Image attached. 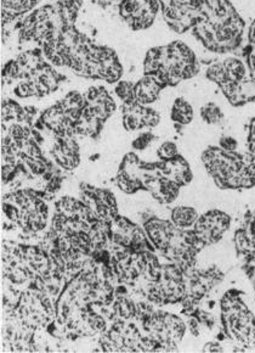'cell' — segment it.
<instances>
[{"mask_svg":"<svg viewBox=\"0 0 255 353\" xmlns=\"http://www.w3.org/2000/svg\"><path fill=\"white\" fill-rule=\"evenodd\" d=\"M144 66L145 74L155 76L167 87L195 77L199 71L195 52L179 41L151 49L146 54Z\"/></svg>","mask_w":255,"mask_h":353,"instance_id":"cell-1","label":"cell"},{"mask_svg":"<svg viewBox=\"0 0 255 353\" xmlns=\"http://www.w3.org/2000/svg\"><path fill=\"white\" fill-rule=\"evenodd\" d=\"M206 170L223 189H250L255 185V166L248 156L210 146L202 155Z\"/></svg>","mask_w":255,"mask_h":353,"instance_id":"cell-2","label":"cell"},{"mask_svg":"<svg viewBox=\"0 0 255 353\" xmlns=\"http://www.w3.org/2000/svg\"><path fill=\"white\" fill-rule=\"evenodd\" d=\"M224 332L245 348H255V316L242 300L241 291L230 290L221 301Z\"/></svg>","mask_w":255,"mask_h":353,"instance_id":"cell-3","label":"cell"},{"mask_svg":"<svg viewBox=\"0 0 255 353\" xmlns=\"http://www.w3.org/2000/svg\"><path fill=\"white\" fill-rule=\"evenodd\" d=\"M159 6V0H122L120 14L133 30H146L155 21Z\"/></svg>","mask_w":255,"mask_h":353,"instance_id":"cell-4","label":"cell"},{"mask_svg":"<svg viewBox=\"0 0 255 353\" xmlns=\"http://www.w3.org/2000/svg\"><path fill=\"white\" fill-rule=\"evenodd\" d=\"M231 225V217L228 213L212 210L199 216L193 225V232L203 246L217 244L224 236Z\"/></svg>","mask_w":255,"mask_h":353,"instance_id":"cell-5","label":"cell"},{"mask_svg":"<svg viewBox=\"0 0 255 353\" xmlns=\"http://www.w3.org/2000/svg\"><path fill=\"white\" fill-rule=\"evenodd\" d=\"M161 121V116L156 110L139 104L137 101L124 103L123 105V123L125 130H137L142 128H155Z\"/></svg>","mask_w":255,"mask_h":353,"instance_id":"cell-6","label":"cell"},{"mask_svg":"<svg viewBox=\"0 0 255 353\" xmlns=\"http://www.w3.org/2000/svg\"><path fill=\"white\" fill-rule=\"evenodd\" d=\"M234 246L243 262H255V210L245 214V224L234 234Z\"/></svg>","mask_w":255,"mask_h":353,"instance_id":"cell-7","label":"cell"},{"mask_svg":"<svg viewBox=\"0 0 255 353\" xmlns=\"http://www.w3.org/2000/svg\"><path fill=\"white\" fill-rule=\"evenodd\" d=\"M163 174L177 183L179 187H185L192 181V172L186 160L182 156L177 155L175 159L169 161H161Z\"/></svg>","mask_w":255,"mask_h":353,"instance_id":"cell-8","label":"cell"},{"mask_svg":"<svg viewBox=\"0 0 255 353\" xmlns=\"http://www.w3.org/2000/svg\"><path fill=\"white\" fill-rule=\"evenodd\" d=\"M166 87L167 85L161 82L158 78L150 76V74H145L135 84V88H134L135 100L139 104H152L158 99L162 89H164Z\"/></svg>","mask_w":255,"mask_h":353,"instance_id":"cell-9","label":"cell"},{"mask_svg":"<svg viewBox=\"0 0 255 353\" xmlns=\"http://www.w3.org/2000/svg\"><path fill=\"white\" fill-rule=\"evenodd\" d=\"M197 211L190 206H177L173 208L172 222L177 225V228L190 229L192 228L195 223L197 222Z\"/></svg>","mask_w":255,"mask_h":353,"instance_id":"cell-10","label":"cell"},{"mask_svg":"<svg viewBox=\"0 0 255 353\" xmlns=\"http://www.w3.org/2000/svg\"><path fill=\"white\" fill-rule=\"evenodd\" d=\"M172 120L180 125H186L193 120V109L188 100L177 98L172 109Z\"/></svg>","mask_w":255,"mask_h":353,"instance_id":"cell-11","label":"cell"},{"mask_svg":"<svg viewBox=\"0 0 255 353\" xmlns=\"http://www.w3.org/2000/svg\"><path fill=\"white\" fill-rule=\"evenodd\" d=\"M115 313L120 321H131L136 317V303L125 295H120L115 299Z\"/></svg>","mask_w":255,"mask_h":353,"instance_id":"cell-12","label":"cell"},{"mask_svg":"<svg viewBox=\"0 0 255 353\" xmlns=\"http://www.w3.org/2000/svg\"><path fill=\"white\" fill-rule=\"evenodd\" d=\"M201 117L208 125H220L224 121V114L218 105L208 103L201 109Z\"/></svg>","mask_w":255,"mask_h":353,"instance_id":"cell-13","label":"cell"},{"mask_svg":"<svg viewBox=\"0 0 255 353\" xmlns=\"http://www.w3.org/2000/svg\"><path fill=\"white\" fill-rule=\"evenodd\" d=\"M135 84L128 82V81H120V83L115 85V94L120 97L124 103L135 101Z\"/></svg>","mask_w":255,"mask_h":353,"instance_id":"cell-14","label":"cell"},{"mask_svg":"<svg viewBox=\"0 0 255 353\" xmlns=\"http://www.w3.org/2000/svg\"><path fill=\"white\" fill-rule=\"evenodd\" d=\"M157 155L159 157L161 161H169L175 159L179 155V151H177V146L175 143L173 141H166L163 143L159 149L157 150Z\"/></svg>","mask_w":255,"mask_h":353,"instance_id":"cell-15","label":"cell"},{"mask_svg":"<svg viewBox=\"0 0 255 353\" xmlns=\"http://www.w3.org/2000/svg\"><path fill=\"white\" fill-rule=\"evenodd\" d=\"M155 138L156 137L152 134L151 132H146V133L139 135L135 141L131 143V146L135 150H145L146 148L151 145L152 141H155Z\"/></svg>","mask_w":255,"mask_h":353,"instance_id":"cell-16","label":"cell"},{"mask_svg":"<svg viewBox=\"0 0 255 353\" xmlns=\"http://www.w3.org/2000/svg\"><path fill=\"white\" fill-rule=\"evenodd\" d=\"M248 156L255 159V119L250 121V135H248Z\"/></svg>","mask_w":255,"mask_h":353,"instance_id":"cell-17","label":"cell"},{"mask_svg":"<svg viewBox=\"0 0 255 353\" xmlns=\"http://www.w3.org/2000/svg\"><path fill=\"white\" fill-rule=\"evenodd\" d=\"M237 145H239L237 141H236L234 138H232V137H223V138L219 141V146L226 151H236Z\"/></svg>","mask_w":255,"mask_h":353,"instance_id":"cell-18","label":"cell"},{"mask_svg":"<svg viewBox=\"0 0 255 353\" xmlns=\"http://www.w3.org/2000/svg\"><path fill=\"white\" fill-rule=\"evenodd\" d=\"M243 270H245L247 276H250V279L252 281V283H253L255 290V262H247V263H245V265H243Z\"/></svg>","mask_w":255,"mask_h":353,"instance_id":"cell-19","label":"cell"},{"mask_svg":"<svg viewBox=\"0 0 255 353\" xmlns=\"http://www.w3.org/2000/svg\"><path fill=\"white\" fill-rule=\"evenodd\" d=\"M204 352H223V347L219 343H209L204 346Z\"/></svg>","mask_w":255,"mask_h":353,"instance_id":"cell-20","label":"cell"},{"mask_svg":"<svg viewBox=\"0 0 255 353\" xmlns=\"http://www.w3.org/2000/svg\"><path fill=\"white\" fill-rule=\"evenodd\" d=\"M253 160H254V161H255V159H253Z\"/></svg>","mask_w":255,"mask_h":353,"instance_id":"cell-21","label":"cell"},{"mask_svg":"<svg viewBox=\"0 0 255 353\" xmlns=\"http://www.w3.org/2000/svg\"><path fill=\"white\" fill-rule=\"evenodd\" d=\"M120 1H122V0H120Z\"/></svg>","mask_w":255,"mask_h":353,"instance_id":"cell-22","label":"cell"}]
</instances>
